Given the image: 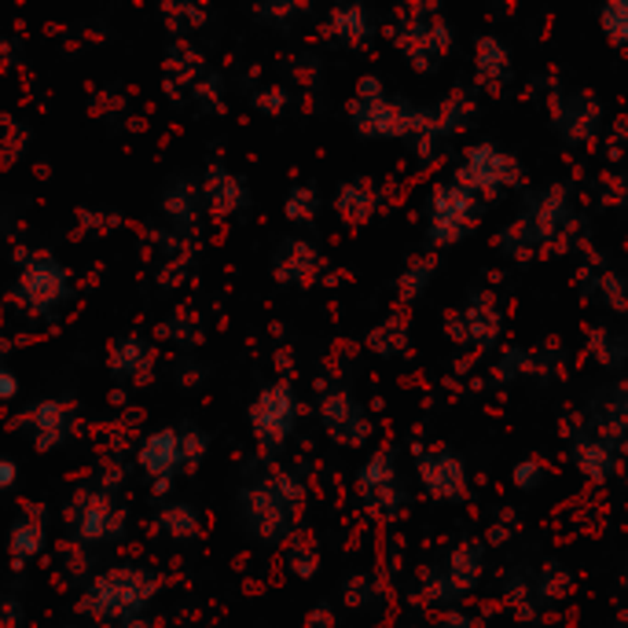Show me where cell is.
<instances>
[{"label": "cell", "instance_id": "6da1fadb", "mask_svg": "<svg viewBox=\"0 0 628 628\" xmlns=\"http://www.w3.org/2000/svg\"><path fill=\"white\" fill-rule=\"evenodd\" d=\"M140 463L151 475H169L180 463V438L177 434H154V438L140 449Z\"/></svg>", "mask_w": 628, "mask_h": 628}, {"label": "cell", "instance_id": "7a4b0ae2", "mask_svg": "<svg viewBox=\"0 0 628 628\" xmlns=\"http://www.w3.org/2000/svg\"><path fill=\"white\" fill-rule=\"evenodd\" d=\"M23 544H26V555H34V552H37V544H41V533H37L34 522H30V533H23V526H18V533H15V552H23Z\"/></svg>", "mask_w": 628, "mask_h": 628}, {"label": "cell", "instance_id": "3957f363", "mask_svg": "<svg viewBox=\"0 0 628 628\" xmlns=\"http://www.w3.org/2000/svg\"><path fill=\"white\" fill-rule=\"evenodd\" d=\"M12 393H15L12 375H8V372H0V398H12Z\"/></svg>", "mask_w": 628, "mask_h": 628}, {"label": "cell", "instance_id": "277c9868", "mask_svg": "<svg viewBox=\"0 0 628 628\" xmlns=\"http://www.w3.org/2000/svg\"><path fill=\"white\" fill-rule=\"evenodd\" d=\"M12 478H15L12 463H0V486H12Z\"/></svg>", "mask_w": 628, "mask_h": 628}]
</instances>
